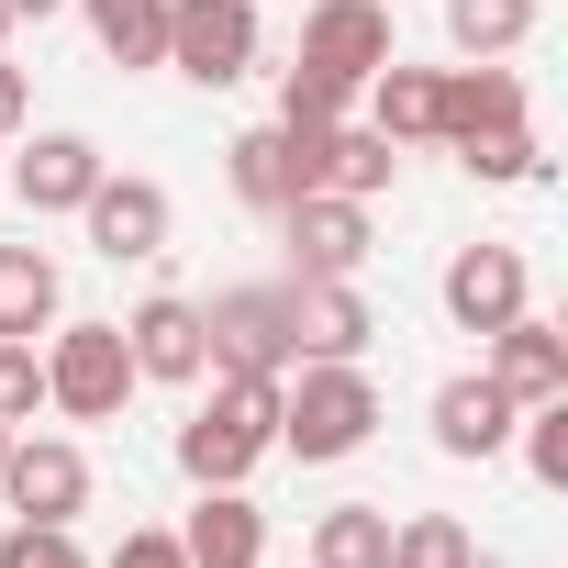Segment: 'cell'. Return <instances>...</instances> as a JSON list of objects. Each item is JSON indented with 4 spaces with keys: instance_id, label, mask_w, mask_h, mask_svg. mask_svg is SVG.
I'll return each mask as SVG.
<instances>
[{
    "instance_id": "obj_12",
    "label": "cell",
    "mask_w": 568,
    "mask_h": 568,
    "mask_svg": "<svg viewBox=\"0 0 568 568\" xmlns=\"http://www.w3.org/2000/svg\"><path fill=\"white\" fill-rule=\"evenodd\" d=\"M278 223L302 245V278H357L368 267V201H346V190H302Z\"/></svg>"
},
{
    "instance_id": "obj_13",
    "label": "cell",
    "mask_w": 568,
    "mask_h": 568,
    "mask_svg": "<svg viewBox=\"0 0 568 568\" xmlns=\"http://www.w3.org/2000/svg\"><path fill=\"white\" fill-rule=\"evenodd\" d=\"M379 313L357 302V278H291V357H368Z\"/></svg>"
},
{
    "instance_id": "obj_5",
    "label": "cell",
    "mask_w": 568,
    "mask_h": 568,
    "mask_svg": "<svg viewBox=\"0 0 568 568\" xmlns=\"http://www.w3.org/2000/svg\"><path fill=\"white\" fill-rule=\"evenodd\" d=\"M324 134H335V123H256V134H234V145H223L234 201H245V212H291V201L324 179Z\"/></svg>"
},
{
    "instance_id": "obj_2",
    "label": "cell",
    "mask_w": 568,
    "mask_h": 568,
    "mask_svg": "<svg viewBox=\"0 0 568 568\" xmlns=\"http://www.w3.org/2000/svg\"><path fill=\"white\" fill-rule=\"evenodd\" d=\"M278 446V379H223L212 368V402L179 424V468L190 490H245V468Z\"/></svg>"
},
{
    "instance_id": "obj_24",
    "label": "cell",
    "mask_w": 568,
    "mask_h": 568,
    "mask_svg": "<svg viewBox=\"0 0 568 568\" xmlns=\"http://www.w3.org/2000/svg\"><path fill=\"white\" fill-rule=\"evenodd\" d=\"M390 568H479V546L457 513H413V524H390Z\"/></svg>"
},
{
    "instance_id": "obj_23",
    "label": "cell",
    "mask_w": 568,
    "mask_h": 568,
    "mask_svg": "<svg viewBox=\"0 0 568 568\" xmlns=\"http://www.w3.org/2000/svg\"><path fill=\"white\" fill-rule=\"evenodd\" d=\"M446 34H457V57H513L535 34V0H446Z\"/></svg>"
},
{
    "instance_id": "obj_29",
    "label": "cell",
    "mask_w": 568,
    "mask_h": 568,
    "mask_svg": "<svg viewBox=\"0 0 568 568\" xmlns=\"http://www.w3.org/2000/svg\"><path fill=\"white\" fill-rule=\"evenodd\" d=\"M457 168H468V179H535V134H524V123H513V134H468Z\"/></svg>"
},
{
    "instance_id": "obj_25",
    "label": "cell",
    "mask_w": 568,
    "mask_h": 568,
    "mask_svg": "<svg viewBox=\"0 0 568 568\" xmlns=\"http://www.w3.org/2000/svg\"><path fill=\"white\" fill-rule=\"evenodd\" d=\"M513 424H524V468H535L546 490H568V390H557V402H524Z\"/></svg>"
},
{
    "instance_id": "obj_20",
    "label": "cell",
    "mask_w": 568,
    "mask_h": 568,
    "mask_svg": "<svg viewBox=\"0 0 568 568\" xmlns=\"http://www.w3.org/2000/svg\"><path fill=\"white\" fill-rule=\"evenodd\" d=\"M435 79H446V68H402V57H390V68L368 79V123H379L390 145H435Z\"/></svg>"
},
{
    "instance_id": "obj_14",
    "label": "cell",
    "mask_w": 568,
    "mask_h": 568,
    "mask_svg": "<svg viewBox=\"0 0 568 568\" xmlns=\"http://www.w3.org/2000/svg\"><path fill=\"white\" fill-rule=\"evenodd\" d=\"M101 168H112V156H101L90 134H34V145L12 156V201H23V212H79V201L101 190Z\"/></svg>"
},
{
    "instance_id": "obj_21",
    "label": "cell",
    "mask_w": 568,
    "mask_h": 568,
    "mask_svg": "<svg viewBox=\"0 0 568 568\" xmlns=\"http://www.w3.org/2000/svg\"><path fill=\"white\" fill-rule=\"evenodd\" d=\"M302 568H390V513L379 501H335L313 524V557Z\"/></svg>"
},
{
    "instance_id": "obj_1",
    "label": "cell",
    "mask_w": 568,
    "mask_h": 568,
    "mask_svg": "<svg viewBox=\"0 0 568 568\" xmlns=\"http://www.w3.org/2000/svg\"><path fill=\"white\" fill-rule=\"evenodd\" d=\"M302 379H278V446H291L302 468H335L379 435V379L357 357H291Z\"/></svg>"
},
{
    "instance_id": "obj_32",
    "label": "cell",
    "mask_w": 568,
    "mask_h": 568,
    "mask_svg": "<svg viewBox=\"0 0 568 568\" xmlns=\"http://www.w3.org/2000/svg\"><path fill=\"white\" fill-rule=\"evenodd\" d=\"M0 12H12V23H45V12H68V0H0Z\"/></svg>"
},
{
    "instance_id": "obj_30",
    "label": "cell",
    "mask_w": 568,
    "mask_h": 568,
    "mask_svg": "<svg viewBox=\"0 0 568 568\" xmlns=\"http://www.w3.org/2000/svg\"><path fill=\"white\" fill-rule=\"evenodd\" d=\"M101 568H190V557H179V535H168V524H123V546H112Z\"/></svg>"
},
{
    "instance_id": "obj_22",
    "label": "cell",
    "mask_w": 568,
    "mask_h": 568,
    "mask_svg": "<svg viewBox=\"0 0 568 568\" xmlns=\"http://www.w3.org/2000/svg\"><path fill=\"white\" fill-rule=\"evenodd\" d=\"M79 12H90L112 68H156L168 57V0H79Z\"/></svg>"
},
{
    "instance_id": "obj_17",
    "label": "cell",
    "mask_w": 568,
    "mask_h": 568,
    "mask_svg": "<svg viewBox=\"0 0 568 568\" xmlns=\"http://www.w3.org/2000/svg\"><path fill=\"white\" fill-rule=\"evenodd\" d=\"M490 379H501L513 402H557V390H568V335L535 324V313H513V324L490 335Z\"/></svg>"
},
{
    "instance_id": "obj_7",
    "label": "cell",
    "mask_w": 568,
    "mask_h": 568,
    "mask_svg": "<svg viewBox=\"0 0 568 568\" xmlns=\"http://www.w3.org/2000/svg\"><path fill=\"white\" fill-rule=\"evenodd\" d=\"M0 501H12V524H79L90 513V457L68 435H12L0 446Z\"/></svg>"
},
{
    "instance_id": "obj_4",
    "label": "cell",
    "mask_w": 568,
    "mask_h": 568,
    "mask_svg": "<svg viewBox=\"0 0 568 568\" xmlns=\"http://www.w3.org/2000/svg\"><path fill=\"white\" fill-rule=\"evenodd\" d=\"M201 357L223 379H291V291H212L201 302Z\"/></svg>"
},
{
    "instance_id": "obj_33",
    "label": "cell",
    "mask_w": 568,
    "mask_h": 568,
    "mask_svg": "<svg viewBox=\"0 0 568 568\" xmlns=\"http://www.w3.org/2000/svg\"><path fill=\"white\" fill-rule=\"evenodd\" d=\"M0 57H12V12H0Z\"/></svg>"
},
{
    "instance_id": "obj_19",
    "label": "cell",
    "mask_w": 568,
    "mask_h": 568,
    "mask_svg": "<svg viewBox=\"0 0 568 568\" xmlns=\"http://www.w3.org/2000/svg\"><path fill=\"white\" fill-rule=\"evenodd\" d=\"M390 179H402V145H390L379 123H335V134H324V179H313V190H346V201H379Z\"/></svg>"
},
{
    "instance_id": "obj_8",
    "label": "cell",
    "mask_w": 568,
    "mask_h": 568,
    "mask_svg": "<svg viewBox=\"0 0 568 568\" xmlns=\"http://www.w3.org/2000/svg\"><path fill=\"white\" fill-rule=\"evenodd\" d=\"M390 57H402V45H390V0H313V12H302V68L368 90Z\"/></svg>"
},
{
    "instance_id": "obj_18",
    "label": "cell",
    "mask_w": 568,
    "mask_h": 568,
    "mask_svg": "<svg viewBox=\"0 0 568 568\" xmlns=\"http://www.w3.org/2000/svg\"><path fill=\"white\" fill-rule=\"evenodd\" d=\"M57 302H68V291H57V256H45V245H0V335L34 346V335L57 324Z\"/></svg>"
},
{
    "instance_id": "obj_28",
    "label": "cell",
    "mask_w": 568,
    "mask_h": 568,
    "mask_svg": "<svg viewBox=\"0 0 568 568\" xmlns=\"http://www.w3.org/2000/svg\"><path fill=\"white\" fill-rule=\"evenodd\" d=\"M0 568H90V557H79L68 524H12L0 535Z\"/></svg>"
},
{
    "instance_id": "obj_10",
    "label": "cell",
    "mask_w": 568,
    "mask_h": 568,
    "mask_svg": "<svg viewBox=\"0 0 568 568\" xmlns=\"http://www.w3.org/2000/svg\"><path fill=\"white\" fill-rule=\"evenodd\" d=\"M123 357H134V379H168V390L212 379V357H201V302H179V291L134 302V313H123Z\"/></svg>"
},
{
    "instance_id": "obj_31",
    "label": "cell",
    "mask_w": 568,
    "mask_h": 568,
    "mask_svg": "<svg viewBox=\"0 0 568 568\" xmlns=\"http://www.w3.org/2000/svg\"><path fill=\"white\" fill-rule=\"evenodd\" d=\"M23 123H34V79H23V68H12V57H0V145H12V134H23Z\"/></svg>"
},
{
    "instance_id": "obj_11",
    "label": "cell",
    "mask_w": 568,
    "mask_h": 568,
    "mask_svg": "<svg viewBox=\"0 0 568 568\" xmlns=\"http://www.w3.org/2000/svg\"><path fill=\"white\" fill-rule=\"evenodd\" d=\"M513 313H535L524 302V256L513 245H457L446 256V324L457 335H501Z\"/></svg>"
},
{
    "instance_id": "obj_15",
    "label": "cell",
    "mask_w": 568,
    "mask_h": 568,
    "mask_svg": "<svg viewBox=\"0 0 568 568\" xmlns=\"http://www.w3.org/2000/svg\"><path fill=\"white\" fill-rule=\"evenodd\" d=\"M513 413H524V402H513L490 368H479V379H446V390H435V446H446V457H501V446H513Z\"/></svg>"
},
{
    "instance_id": "obj_26",
    "label": "cell",
    "mask_w": 568,
    "mask_h": 568,
    "mask_svg": "<svg viewBox=\"0 0 568 568\" xmlns=\"http://www.w3.org/2000/svg\"><path fill=\"white\" fill-rule=\"evenodd\" d=\"M45 413V346H23V335H0V424H34Z\"/></svg>"
},
{
    "instance_id": "obj_16",
    "label": "cell",
    "mask_w": 568,
    "mask_h": 568,
    "mask_svg": "<svg viewBox=\"0 0 568 568\" xmlns=\"http://www.w3.org/2000/svg\"><path fill=\"white\" fill-rule=\"evenodd\" d=\"M179 557L190 568H267V513L245 490H201V513L179 524Z\"/></svg>"
},
{
    "instance_id": "obj_34",
    "label": "cell",
    "mask_w": 568,
    "mask_h": 568,
    "mask_svg": "<svg viewBox=\"0 0 568 568\" xmlns=\"http://www.w3.org/2000/svg\"><path fill=\"white\" fill-rule=\"evenodd\" d=\"M0 446H12V424H0Z\"/></svg>"
},
{
    "instance_id": "obj_9",
    "label": "cell",
    "mask_w": 568,
    "mask_h": 568,
    "mask_svg": "<svg viewBox=\"0 0 568 568\" xmlns=\"http://www.w3.org/2000/svg\"><path fill=\"white\" fill-rule=\"evenodd\" d=\"M79 223H90V245H101L112 267H134V256H168V223H179V212H168L156 179H112V168H101V190L79 201Z\"/></svg>"
},
{
    "instance_id": "obj_6",
    "label": "cell",
    "mask_w": 568,
    "mask_h": 568,
    "mask_svg": "<svg viewBox=\"0 0 568 568\" xmlns=\"http://www.w3.org/2000/svg\"><path fill=\"white\" fill-rule=\"evenodd\" d=\"M190 90H234L256 68V0H168V57Z\"/></svg>"
},
{
    "instance_id": "obj_3",
    "label": "cell",
    "mask_w": 568,
    "mask_h": 568,
    "mask_svg": "<svg viewBox=\"0 0 568 568\" xmlns=\"http://www.w3.org/2000/svg\"><path fill=\"white\" fill-rule=\"evenodd\" d=\"M134 357H123V324H45V402L68 424H112L134 402Z\"/></svg>"
},
{
    "instance_id": "obj_27",
    "label": "cell",
    "mask_w": 568,
    "mask_h": 568,
    "mask_svg": "<svg viewBox=\"0 0 568 568\" xmlns=\"http://www.w3.org/2000/svg\"><path fill=\"white\" fill-rule=\"evenodd\" d=\"M346 112H357L346 79H324V68H278V123H346Z\"/></svg>"
}]
</instances>
